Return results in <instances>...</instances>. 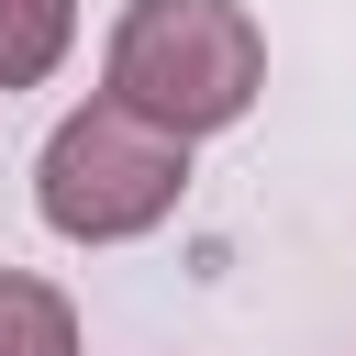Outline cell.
Segmentation results:
<instances>
[{"mask_svg": "<svg viewBox=\"0 0 356 356\" xmlns=\"http://www.w3.org/2000/svg\"><path fill=\"white\" fill-rule=\"evenodd\" d=\"M267 89V33L245 0H122L111 44H100V100L145 111L156 134L200 145L234 134Z\"/></svg>", "mask_w": 356, "mask_h": 356, "instance_id": "cell-1", "label": "cell"}, {"mask_svg": "<svg viewBox=\"0 0 356 356\" xmlns=\"http://www.w3.org/2000/svg\"><path fill=\"white\" fill-rule=\"evenodd\" d=\"M78 44V0H0V89H44Z\"/></svg>", "mask_w": 356, "mask_h": 356, "instance_id": "cell-4", "label": "cell"}, {"mask_svg": "<svg viewBox=\"0 0 356 356\" xmlns=\"http://www.w3.org/2000/svg\"><path fill=\"white\" fill-rule=\"evenodd\" d=\"M0 356H78V300L33 267H0Z\"/></svg>", "mask_w": 356, "mask_h": 356, "instance_id": "cell-3", "label": "cell"}, {"mask_svg": "<svg viewBox=\"0 0 356 356\" xmlns=\"http://www.w3.org/2000/svg\"><path fill=\"white\" fill-rule=\"evenodd\" d=\"M178 189H189V145L122 100H78L33 156V211L67 245H134L178 211Z\"/></svg>", "mask_w": 356, "mask_h": 356, "instance_id": "cell-2", "label": "cell"}]
</instances>
